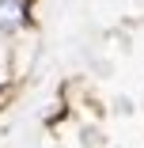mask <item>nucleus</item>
<instances>
[{
  "instance_id": "1",
  "label": "nucleus",
  "mask_w": 144,
  "mask_h": 148,
  "mask_svg": "<svg viewBox=\"0 0 144 148\" xmlns=\"http://www.w3.org/2000/svg\"><path fill=\"white\" fill-rule=\"evenodd\" d=\"M23 23V0H0V31H15Z\"/></svg>"
}]
</instances>
